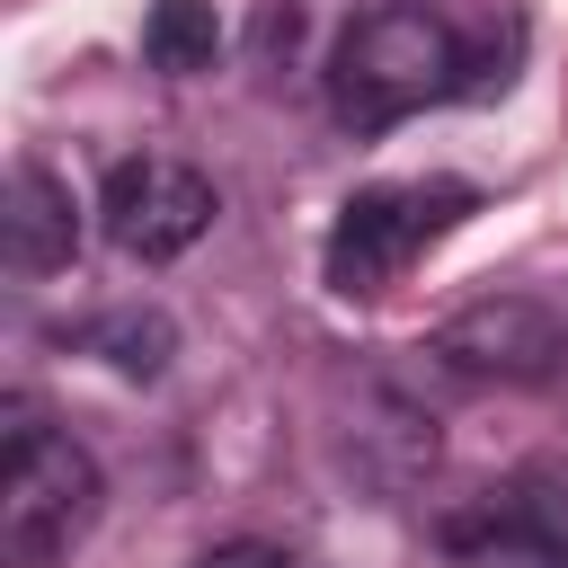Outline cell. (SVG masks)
<instances>
[{
	"label": "cell",
	"instance_id": "8",
	"mask_svg": "<svg viewBox=\"0 0 568 568\" xmlns=\"http://www.w3.org/2000/svg\"><path fill=\"white\" fill-rule=\"evenodd\" d=\"M80 355H106L124 382H160V373H169V355H178V328H169L160 311L124 302V311H98V320H80Z\"/></svg>",
	"mask_w": 568,
	"mask_h": 568
},
{
	"label": "cell",
	"instance_id": "2",
	"mask_svg": "<svg viewBox=\"0 0 568 568\" xmlns=\"http://www.w3.org/2000/svg\"><path fill=\"white\" fill-rule=\"evenodd\" d=\"M98 497H106L98 462L62 426L18 417L9 426V462H0V559L9 568H62L89 541Z\"/></svg>",
	"mask_w": 568,
	"mask_h": 568
},
{
	"label": "cell",
	"instance_id": "7",
	"mask_svg": "<svg viewBox=\"0 0 568 568\" xmlns=\"http://www.w3.org/2000/svg\"><path fill=\"white\" fill-rule=\"evenodd\" d=\"M0 240H9V266H18V275L71 266V248H80V204H71V186H62L44 160H18V169H9Z\"/></svg>",
	"mask_w": 568,
	"mask_h": 568
},
{
	"label": "cell",
	"instance_id": "9",
	"mask_svg": "<svg viewBox=\"0 0 568 568\" xmlns=\"http://www.w3.org/2000/svg\"><path fill=\"white\" fill-rule=\"evenodd\" d=\"M213 53H222V18H213V0H151V18H142V62H151L160 80L213 71Z\"/></svg>",
	"mask_w": 568,
	"mask_h": 568
},
{
	"label": "cell",
	"instance_id": "4",
	"mask_svg": "<svg viewBox=\"0 0 568 568\" xmlns=\"http://www.w3.org/2000/svg\"><path fill=\"white\" fill-rule=\"evenodd\" d=\"M98 222H106V240L124 257L160 266V257H178V248H195L213 231V178L186 169V160H151V151L115 160L106 195H98Z\"/></svg>",
	"mask_w": 568,
	"mask_h": 568
},
{
	"label": "cell",
	"instance_id": "6",
	"mask_svg": "<svg viewBox=\"0 0 568 568\" xmlns=\"http://www.w3.org/2000/svg\"><path fill=\"white\" fill-rule=\"evenodd\" d=\"M444 541L479 568H568V497L550 488V470H524L488 488L470 515H453Z\"/></svg>",
	"mask_w": 568,
	"mask_h": 568
},
{
	"label": "cell",
	"instance_id": "5",
	"mask_svg": "<svg viewBox=\"0 0 568 568\" xmlns=\"http://www.w3.org/2000/svg\"><path fill=\"white\" fill-rule=\"evenodd\" d=\"M426 355L470 373V382H541V373L568 364V320L541 293H488V302L453 311L426 337Z\"/></svg>",
	"mask_w": 568,
	"mask_h": 568
},
{
	"label": "cell",
	"instance_id": "10",
	"mask_svg": "<svg viewBox=\"0 0 568 568\" xmlns=\"http://www.w3.org/2000/svg\"><path fill=\"white\" fill-rule=\"evenodd\" d=\"M195 568H284V550H266V541H222V550H204Z\"/></svg>",
	"mask_w": 568,
	"mask_h": 568
},
{
	"label": "cell",
	"instance_id": "3",
	"mask_svg": "<svg viewBox=\"0 0 568 568\" xmlns=\"http://www.w3.org/2000/svg\"><path fill=\"white\" fill-rule=\"evenodd\" d=\"M470 204H479V195H470V186H453V178L364 186V195H346V204H337V222H328V248H320L328 293H346V302L390 293V284L408 275V257H426V248H435Z\"/></svg>",
	"mask_w": 568,
	"mask_h": 568
},
{
	"label": "cell",
	"instance_id": "1",
	"mask_svg": "<svg viewBox=\"0 0 568 568\" xmlns=\"http://www.w3.org/2000/svg\"><path fill=\"white\" fill-rule=\"evenodd\" d=\"M488 71L470 62L462 27L435 0H373L364 18H346L337 53H328V115L346 133H390L417 106L444 98H479Z\"/></svg>",
	"mask_w": 568,
	"mask_h": 568
}]
</instances>
